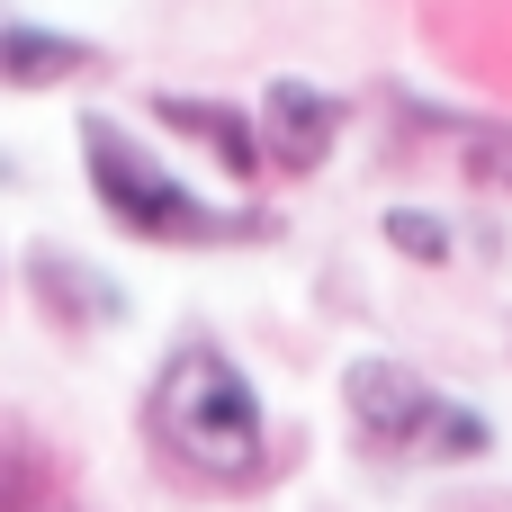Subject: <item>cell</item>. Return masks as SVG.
Listing matches in <instances>:
<instances>
[{"label":"cell","instance_id":"obj_1","mask_svg":"<svg viewBox=\"0 0 512 512\" xmlns=\"http://www.w3.org/2000/svg\"><path fill=\"white\" fill-rule=\"evenodd\" d=\"M144 432H153V450H162L180 477H198V486H252V477L270 468L261 396H252L243 360L216 351V342H180V351L153 369V387H144Z\"/></svg>","mask_w":512,"mask_h":512},{"label":"cell","instance_id":"obj_2","mask_svg":"<svg viewBox=\"0 0 512 512\" xmlns=\"http://www.w3.org/2000/svg\"><path fill=\"white\" fill-rule=\"evenodd\" d=\"M81 171H90V198H99V216L117 225V234H135V243H162V252H207V243H261L270 234V216H243V207H216V198H198L153 144H135L117 117H99V108H81Z\"/></svg>","mask_w":512,"mask_h":512},{"label":"cell","instance_id":"obj_3","mask_svg":"<svg viewBox=\"0 0 512 512\" xmlns=\"http://www.w3.org/2000/svg\"><path fill=\"white\" fill-rule=\"evenodd\" d=\"M342 405H351V432L378 459H486L495 450L486 414H468L459 396H441L405 360H351L342 369Z\"/></svg>","mask_w":512,"mask_h":512},{"label":"cell","instance_id":"obj_4","mask_svg":"<svg viewBox=\"0 0 512 512\" xmlns=\"http://www.w3.org/2000/svg\"><path fill=\"white\" fill-rule=\"evenodd\" d=\"M342 126H351V99H342V90L279 72V81L261 90V117H252V135H261V171H288V180L324 171L333 144H342Z\"/></svg>","mask_w":512,"mask_h":512},{"label":"cell","instance_id":"obj_5","mask_svg":"<svg viewBox=\"0 0 512 512\" xmlns=\"http://www.w3.org/2000/svg\"><path fill=\"white\" fill-rule=\"evenodd\" d=\"M171 135H189L198 153H216V171L225 180H261V135H252V117L234 108V99H198V90H153L144 99Z\"/></svg>","mask_w":512,"mask_h":512},{"label":"cell","instance_id":"obj_6","mask_svg":"<svg viewBox=\"0 0 512 512\" xmlns=\"http://www.w3.org/2000/svg\"><path fill=\"white\" fill-rule=\"evenodd\" d=\"M90 63H99V54H90L81 36L0 9V90H54V81H72V72H90Z\"/></svg>","mask_w":512,"mask_h":512},{"label":"cell","instance_id":"obj_7","mask_svg":"<svg viewBox=\"0 0 512 512\" xmlns=\"http://www.w3.org/2000/svg\"><path fill=\"white\" fill-rule=\"evenodd\" d=\"M27 279H36V297H45V315H63V324H117V315H126L117 279L90 270V261H63V243H36V252H27Z\"/></svg>","mask_w":512,"mask_h":512},{"label":"cell","instance_id":"obj_8","mask_svg":"<svg viewBox=\"0 0 512 512\" xmlns=\"http://www.w3.org/2000/svg\"><path fill=\"white\" fill-rule=\"evenodd\" d=\"M63 504V468L27 423H0V512H54Z\"/></svg>","mask_w":512,"mask_h":512},{"label":"cell","instance_id":"obj_9","mask_svg":"<svg viewBox=\"0 0 512 512\" xmlns=\"http://www.w3.org/2000/svg\"><path fill=\"white\" fill-rule=\"evenodd\" d=\"M378 234H387V243H396L405 261H432V270H441V261L459 252V243H450V225H441L432 207H387V216H378Z\"/></svg>","mask_w":512,"mask_h":512},{"label":"cell","instance_id":"obj_10","mask_svg":"<svg viewBox=\"0 0 512 512\" xmlns=\"http://www.w3.org/2000/svg\"><path fill=\"white\" fill-rule=\"evenodd\" d=\"M468 180L512 189V135H495V126H477V135H468Z\"/></svg>","mask_w":512,"mask_h":512},{"label":"cell","instance_id":"obj_11","mask_svg":"<svg viewBox=\"0 0 512 512\" xmlns=\"http://www.w3.org/2000/svg\"><path fill=\"white\" fill-rule=\"evenodd\" d=\"M54 512H72V504H54Z\"/></svg>","mask_w":512,"mask_h":512}]
</instances>
